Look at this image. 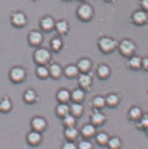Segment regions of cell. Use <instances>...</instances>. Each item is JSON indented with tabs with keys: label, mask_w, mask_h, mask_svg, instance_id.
I'll use <instances>...</instances> for the list:
<instances>
[{
	"label": "cell",
	"mask_w": 148,
	"mask_h": 149,
	"mask_svg": "<svg viewBox=\"0 0 148 149\" xmlns=\"http://www.w3.org/2000/svg\"><path fill=\"white\" fill-rule=\"evenodd\" d=\"M33 61L37 66H46L52 59V54L45 48H38L33 56Z\"/></svg>",
	"instance_id": "6da1fadb"
},
{
	"label": "cell",
	"mask_w": 148,
	"mask_h": 149,
	"mask_svg": "<svg viewBox=\"0 0 148 149\" xmlns=\"http://www.w3.org/2000/svg\"><path fill=\"white\" fill-rule=\"evenodd\" d=\"M118 43L116 40L107 36H103L99 40L98 47L104 54H109L118 49Z\"/></svg>",
	"instance_id": "7a4b0ae2"
},
{
	"label": "cell",
	"mask_w": 148,
	"mask_h": 149,
	"mask_svg": "<svg viewBox=\"0 0 148 149\" xmlns=\"http://www.w3.org/2000/svg\"><path fill=\"white\" fill-rule=\"evenodd\" d=\"M118 51L121 55L129 58V57L135 55L137 50V46L132 40L124 39L118 43Z\"/></svg>",
	"instance_id": "3957f363"
},
{
	"label": "cell",
	"mask_w": 148,
	"mask_h": 149,
	"mask_svg": "<svg viewBox=\"0 0 148 149\" xmlns=\"http://www.w3.org/2000/svg\"><path fill=\"white\" fill-rule=\"evenodd\" d=\"M27 77V71L24 68L21 66H13L10 70L8 78L10 82L15 84L24 82Z\"/></svg>",
	"instance_id": "277c9868"
},
{
	"label": "cell",
	"mask_w": 148,
	"mask_h": 149,
	"mask_svg": "<svg viewBox=\"0 0 148 149\" xmlns=\"http://www.w3.org/2000/svg\"><path fill=\"white\" fill-rule=\"evenodd\" d=\"M76 15L80 21L89 22L93 17V8L90 5L84 3V4L80 5L77 9Z\"/></svg>",
	"instance_id": "5b68a950"
},
{
	"label": "cell",
	"mask_w": 148,
	"mask_h": 149,
	"mask_svg": "<svg viewBox=\"0 0 148 149\" xmlns=\"http://www.w3.org/2000/svg\"><path fill=\"white\" fill-rule=\"evenodd\" d=\"M11 24L16 28H24L28 24V19L27 15L22 11H15L10 15Z\"/></svg>",
	"instance_id": "8992f818"
},
{
	"label": "cell",
	"mask_w": 148,
	"mask_h": 149,
	"mask_svg": "<svg viewBox=\"0 0 148 149\" xmlns=\"http://www.w3.org/2000/svg\"><path fill=\"white\" fill-rule=\"evenodd\" d=\"M30 126L31 130L42 133L48 127V122L45 117L37 116L32 118L30 122Z\"/></svg>",
	"instance_id": "52a82bcc"
},
{
	"label": "cell",
	"mask_w": 148,
	"mask_h": 149,
	"mask_svg": "<svg viewBox=\"0 0 148 149\" xmlns=\"http://www.w3.org/2000/svg\"><path fill=\"white\" fill-rule=\"evenodd\" d=\"M44 37L41 31L33 29L28 35V42L29 45L33 47H38L43 42Z\"/></svg>",
	"instance_id": "ba28073f"
},
{
	"label": "cell",
	"mask_w": 148,
	"mask_h": 149,
	"mask_svg": "<svg viewBox=\"0 0 148 149\" xmlns=\"http://www.w3.org/2000/svg\"><path fill=\"white\" fill-rule=\"evenodd\" d=\"M107 120L106 115L101 112L100 110L93 108L92 112L90 114V123L95 127L101 126L105 124Z\"/></svg>",
	"instance_id": "9c48e42d"
},
{
	"label": "cell",
	"mask_w": 148,
	"mask_h": 149,
	"mask_svg": "<svg viewBox=\"0 0 148 149\" xmlns=\"http://www.w3.org/2000/svg\"><path fill=\"white\" fill-rule=\"evenodd\" d=\"M55 21L52 17L45 15L40 19L39 27L43 31L48 33L55 29Z\"/></svg>",
	"instance_id": "30bf717a"
},
{
	"label": "cell",
	"mask_w": 148,
	"mask_h": 149,
	"mask_svg": "<svg viewBox=\"0 0 148 149\" xmlns=\"http://www.w3.org/2000/svg\"><path fill=\"white\" fill-rule=\"evenodd\" d=\"M26 140L27 143L31 147H36L43 141L42 133L31 130L27 134Z\"/></svg>",
	"instance_id": "8fae6325"
},
{
	"label": "cell",
	"mask_w": 148,
	"mask_h": 149,
	"mask_svg": "<svg viewBox=\"0 0 148 149\" xmlns=\"http://www.w3.org/2000/svg\"><path fill=\"white\" fill-rule=\"evenodd\" d=\"M78 78V84L81 89L84 91L89 90L93 84L92 77L89 73H80Z\"/></svg>",
	"instance_id": "7c38bea8"
},
{
	"label": "cell",
	"mask_w": 148,
	"mask_h": 149,
	"mask_svg": "<svg viewBox=\"0 0 148 149\" xmlns=\"http://www.w3.org/2000/svg\"><path fill=\"white\" fill-rule=\"evenodd\" d=\"M22 99L24 101L28 104H33L37 103L39 100L38 94L33 88L27 89L23 94Z\"/></svg>",
	"instance_id": "4fadbf2b"
},
{
	"label": "cell",
	"mask_w": 148,
	"mask_h": 149,
	"mask_svg": "<svg viewBox=\"0 0 148 149\" xmlns=\"http://www.w3.org/2000/svg\"><path fill=\"white\" fill-rule=\"evenodd\" d=\"M147 13L144 10H137L134 12L132 16V21L136 26L145 25L147 22Z\"/></svg>",
	"instance_id": "5bb4252c"
},
{
	"label": "cell",
	"mask_w": 148,
	"mask_h": 149,
	"mask_svg": "<svg viewBox=\"0 0 148 149\" xmlns=\"http://www.w3.org/2000/svg\"><path fill=\"white\" fill-rule=\"evenodd\" d=\"M97 133L96 127L91 123H87L81 128L80 134L83 139H89L95 136Z\"/></svg>",
	"instance_id": "9a60e30c"
},
{
	"label": "cell",
	"mask_w": 148,
	"mask_h": 149,
	"mask_svg": "<svg viewBox=\"0 0 148 149\" xmlns=\"http://www.w3.org/2000/svg\"><path fill=\"white\" fill-rule=\"evenodd\" d=\"M80 73H89L91 71L92 67V63L91 60L86 57L80 59L76 64Z\"/></svg>",
	"instance_id": "2e32d148"
},
{
	"label": "cell",
	"mask_w": 148,
	"mask_h": 149,
	"mask_svg": "<svg viewBox=\"0 0 148 149\" xmlns=\"http://www.w3.org/2000/svg\"><path fill=\"white\" fill-rule=\"evenodd\" d=\"M143 111L142 108L138 106H133L130 108L128 111V118L131 121L137 122L143 116Z\"/></svg>",
	"instance_id": "e0dca14e"
},
{
	"label": "cell",
	"mask_w": 148,
	"mask_h": 149,
	"mask_svg": "<svg viewBox=\"0 0 148 149\" xmlns=\"http://www.w3.org/2000/svg\"><path fill=\"white\" fill-rule=\"evenodd\" d=\"M48 68L49 77L54 80H59L63 75V69L60 64L52 63Z\"/></svg>",
	"instance_id": "ac0fdd59"
},
{
	"label": "cell",
	"mask_w": 148,
	"mask_h": 149,
	"mask_svg": "<svg viewBox=\"0 0 148 149\" xmlns=\"http://www.w3.org/2000/svg\"><path fill=\"white\" fill-rule=\"evenodd\" d=\"M13 109V103L11 98L8 96H4L0 100V112L8 113Z\"/></svg>",
	"instance_id": "d6986e66"
},
{
	"label": "cell",
	"mask_w": 148,
	"mask_h": 149,
	"mask_svg": "<svg viewBox=\"0 0 148 149\" xmlns=\"http://www.w3.org/2000/svg\"><path fill=\"white\" fill-rule=\"evenodd\" d=\"M97 75L100 80H107L111 74V70L110 67L106 64H101L97 68Z\"/></svg>",
	"instance_id": "ffe728a7"
},
{
	"label": "cell",
	"mask_w": 148,
	"mask_h": 149,
	"mask_svg": "<svg viewBox=\"0 0 148 149\" xmlns=\"http://www.w3.org/2000/svg\"><path fill=\"white\" fill-rule=\"evenodd\" d=\"M142 57L134 55L129 57L127 63V65L129 69L132 70H139L142 68Z\"/></svg>",
	"instance_id": "44dd1931"
},
{
	"label": "cell",
	"mask_w": 148,
	"mask_h": 149,
	"mask_svg": "<svg viewBox=\"0 0 148 149\" xmlns=\"http://www.w3.org/2000/svg\"><path fill=\"white\" fill-rule=\"evenodd\" d=\"M80 72L75 64H69L63 70V74L67 79H73L77 78L80 74Z\"/></svg>",
	"instance_id": "7402d4cb"
},
{
	"label": "cell",
	"mask_w": 148,
	"mask_h": 149,
	"mask_svg": "<svg viewBox=\"0 0 148 149\" xmlns=\"http://www.w3.org/2000/svg\"><path fill=\"white\" fill-rule=\"evenodd\" d=\"M85 91L81 89V88L76 89L72 93H71V100L74 103H82L83 101L85 100Z\"/></svg>",
	"instance_id": "603a6c76"
},
{
	"label": "cell",
	"mask_w": 148,
	"mask_h": 149,
	"mask_svg": "<svg viewBox=\"0 0 148 149\" xmlns=\"http://www.w3.org/2000/svg\"><path fill=\"white\" fill-rule=\"evenodd\" d=\"M56 99L59 103H68L71 101V92L66 89H60L56 94Z\"/></svg>",
	"instance_id": "cb8c5ba5"
},
{
	"label": "cell",
	"mask_w": 148,
	"mask_h": 149,
	"mask_svg": "<svg viewBox=\"0 0 148 149\" xmlns=\"http://www.w3.org/2000/svg\"><path fill=\"white\" fill-rule=\"evenodd\" d=\"M79 131L75 126L66 127L64 131V136L68 141H76L79 136Z\"/></svg>",
	"instance_id": "d4e9b609"
},
{
	"label": "cell",
	"mask_w": 148,
	"mask_h": 149,
	"mask_svg": "<svg viewBox=\"0 0 148 149\" xmlns=\"http://www.w3.org/2000/svg\"><path fill=\"white\" fill-rule=\"evenodd\" d=\"M70 113L73 115L74 117H75L76 118H78L83 116L84 113V106L82 103H74L70 105Z\"/></svg>",
	"instance_id": "484cf974"
},
{
	"label": "cell",
	"mask_w": 148,
	"mask_h": 149,
	"mask_svg": "<svg viewBox=\"0 0 148 149\" xmlns=\"http://www.w3.org/2000/svg\"><path fill=\"white\" fill-rule=\"evenodd\" d=\"M106 104L110 108H115L120 103V97L116 93H110L106 97Z\"/></svg>",
	"instance_id": "4316f807"
},
{
	"label": "cell",
	"mask_w": 148,
	"mask_h": 149,
	"mask_svg": "<svg viewBox=\"0 0 148 149\" xmlns=\"http://www.w3.org/2000/svg\"><path fill=\"white\" fill-rule=\"evenodd\" d=\"M57 116L62 118L70 113V107L68 103H59L55 108Z\"/></svg>",
	"instance_id": "83f0119b"
},
{
	"label": "cell",
	"mask_w": 148,
	"mask_h": 149,
	"mask_svg": "<svg viewBox=\"0 0 148 149\" xmlns=\"http://www.w3.org/2000/svg\"><path fill=\"white\" fill-rule=\"evenodd\" d=\"M55 29L59 35H66L69 30V24L65 20H60V21L55 22Z\"/></svg>",
	"instance_id": "f1b7e54d"
},
{
	"label": "cell",
	"mask_w": 148,
	"mask_h": 149,
	"mask_svg": "<svg viewBox=\"0 0 148 149\" xmlns=\"http://www.w3.org/2000/svg\"><path fill=\"white\" fill-rule=\"evenodd\" d=\"M35 73L36 77L41 80H45L50 77L48 68L46 66H37Z\"/></svg>",
	"instance_id": "f546056e"
},
{
	"label": "cell",
	"mask_w": 148,
	"mask_h": 149,
	"mask_svg": "<svg viewBox=\"0 0 148 149\" xmlns=\"http://www.w3.org/2000/svg\"><path fill=\"white\" fill-rule=\"evenodd\" d=\"M94 137H95L97 144L100 145V146H106V145H107V142H108L110 138L108 134L104 131H100L96 133Z\"/></svg>",
	"instance_id": "4dcf8cb0"
},
{
	"label": "cell",
	"mask_w": 148,
	"mask_h": 149,
	"mask_svg": "<svg viewBox=\"0 0 148 149\" xmlns=\"http://www.w3.org/2000/svg\"><path fill=\"white\" fill-rule=\"evenodd\" d=\"M93 108L97 110H101L106 106L105 97L102 96H96L92 100Z\"/></svg>",
	"instance_id": "1f68e13d"
},
{
	"label": "cell",
	"mask_w": 148,
	"mask_h": 149,
	"mask_svg": "<svg viewBox=\"0 0 148 149\" xmlns=\"http://www.w3.org/2000/svg\"><path fill=\"white\" fill-rule=\"evenodd\" d=\"M122 145V141L118 136L110 137L107 143L109 149H120Z\"/></svg>",
	"instance_id": "d6a6232c"
},
{
	"label": "cell",
	"mask_w": 148,
	"mask_h": 149,
	"mask_svg": "<svg viewBox=\"0 0 148 149\" xmlns=\"http://www.w3.org/2000/svg\"><path fill=\"white\" fill-rule=\"evenodd\" d=\"M50 49L54 52H60L63 47V43L61 39L58 37H55L52 39L50 43Z\"/></svg>",
	"instance_id": "836d02e7"
},
{
	"label": "cell",
	"mask_w": 148,
	"mask_h": 149,
	"mask_svg": "<svg viewBox=\"0 0 148 149\" xmlns=\"http://www.w3.org/2000/svg\"><path fill=\"white\" fill-rule=\"evenodd\" d=\"M62 119V124L65 128L74 127L76 126L77 118L75 117H74L73 115H71V113L67 115L66 116L63 117Z\"/></svg>",
	"instance_id": "e575fe53"
},
{
	"label": "cell",
	"mask_w": 148,
	"mask_h": 149,
	"mask_svg": "<svg viewBox=\"0 0 148 149\" xmlns=\"http://www.w3.org/2000/svg\"><path fill=\"white\" fill-rule=\"evenodd\" d=\"M148 126V116L147 114H144L139 120L136 122V127L138 130L145 131L147 130Z\"/></svg>",
	"instance_id": "d590c367"
},
{
	"label": "cell",
	"mask_w": 148,
	"mask_h": 149,
	"mask_svg": "<svg viewBox=\"0 0 148 149\" xmlns=\"http://www.w3.org/2000/svg\"><path fill=\"white\" fill-rule=\"evenodd\" d=\"M78 146V149H93V145L92 143L88 139H83L81 140Z\"/></svg>",
	"instance_id": "8d00e7d4"
},
{
	"label": "cell",
	"mask_w": 148,
	"mask_h": 149,
	"mask_svg": "<svg viewBox=\"0 0 148 149\" xmlns=\"http://www.w3.org/2000/svg\"><path fill=\"white\" fill-rule=\"evenodd\" d=\"M62 149H78V146L75 143V141L66 140L63 143Z\"/></svg>",
	"instance_id": "74e56055"
},
{
	"label": "cell",
	"mask_w": 148,
	"mask_h": 149,
	"mask_svg": "<svg viewBox=\"0 0 148 149\" xmlns=\"http://www.w3.org/2000/svg\"><path fill=\"white\" fill-rule=\"evenodd\" d=\"M142 68L144 70L147 72L148 71V58L145 57V58L142 59Z\"/></svg>",
	"instance_id": "f35d334b"
},
{
	"label": "cell",
	"mask_w": 148,
	"mask_h": 149,
	"mask_svg": "<svg viewBox=\"0 0 148 149\" xmlns=\"http://www.w3.org/2000/svg\"><path fill=\"white\" fill-rule=\"evenodd\" d=\"M140 5L142 6L143 10L147 12L148 10V0H142L140 2Z\"/></svg>",
	"instance_id": "ab89813d"
},
{
	"label": "cell",
	"mask_w": 148,
	"mask_h": 149,
	"mask_svg": "<svg viewBox=\"0 0 148 149\" xmlns=\"http://www.w3.org/2000/svg\"><path fill=\"white\" fill-rule=\"evenodd\" d=\"M106 1H107V2H109V1H111L112 0H105Z\"/></svg>",
	"instance_id": "60d3db41"
},
{
	"label": "cell",
	"mask_w": 148,
	"mask_h": 149,
	"mask_svg": "<svg viewBox=\"0 0 148 149\" xmlns=\"http://www.w3.org/2000/svg\"><path fill=\"white\" fill-rule=\"evenodd\" d=\"M64 1H71V0H64Z\"/></svg>",
	"instance_id": "b9f144b4"
},
{
	"label": "cell",
	"mask_w": 148,
	"mask_h": 149,
	"mask_svg": "<svg viewBox=\"0 0 148 149\" xmlns=\"http://www.w3.org/2000/svg\"><path fill=\"white\" fill-rule=\"evenodd\" d=\"M79 1H84V0H79Z\"/></svg>",
	"instance_id": "7bdbcfd3"
},
{
	"label": "cell",
	"mask_w": 148,
	"mask_h": 149,
	"mask_svg": "<svg viewBox=\"0 0 148 149\" xmlns=\"http://www.w3.org/2000/svg\"><path fill=\"white\" fill-rule=\"evenodd\" d=\"M33 1H37V0H33Z\"/></svg>",
	"instance_id": "ee69618b"
}]
</instances>
